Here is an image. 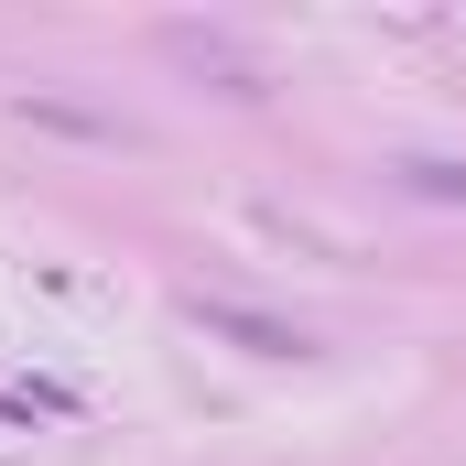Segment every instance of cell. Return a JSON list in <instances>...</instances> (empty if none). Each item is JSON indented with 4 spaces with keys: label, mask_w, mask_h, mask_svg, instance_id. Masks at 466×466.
Masks as SVG:
<instances>
[{
    "label": "cell",
    "mask_w": 466,
    "mask_h": 466,
    "mask_svg": "<svg viewBox=\"0 0 466 466\" xmlns=\"http://www.w3.org/2000/svg\"><path fill=\"white\" fill-rule=\"evenodd\" d=\"M196 326H218V337H238V348H260V358H304V348H315L304 326H271V315H238V304H207V293H196Z\"/></svg>",
    "instance_id": "1"
},
{
    "label": "cell",
    "mask_w": 466,
    "mask_h": 466,
    "mask_svg": "<svg viewBox=\"0 0 466 466\" xmlns=\"http://www.w3.org/2000/svg\"><path fill=\"white\" fill-rule=\"evenodd\" d=\"M401 185H412V196H456V207H466V163H401Z\"/></svg>",
    "instance_id": "2"
}]
</instances>
